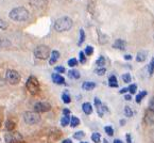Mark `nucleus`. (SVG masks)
I'll return each mask as SVG.
<instances>
[{"instance_id":"f257e3e1","label":"nucleus","mask_w":154,"mask_h":143,"mask_svg":"<svg viewBox=\"0 0 154 143\" xmlns=\"http://www.w3.org/2000/svg\"><path fill=\"white\" fill-rule=\"evenodd\" d=\"M73 25V21L70 17H61L58 18L54 23V29L58 32H64V31H68L69 29H71V27Z\"/></svg>"},{"instance_id":"f03ea898","label":"nucleus","mask_w":154,"mask_h":143,"mask_svg":"<svg viewBox=\"0 0 154 143\" xmlns=\"http://www.w3.org/2000/svg\"><path fill=\"white\" fill-rule=\"evenodd\" d=\"M10 18L15 21H25L29 18V11L24 6H18L10 12Z\"/></svg>"},{"instance_id":"7ed1b4c3","label":"nucleus","mask_w":154,"mask_h":143,"mask_svg":"<svg viewBox=\"0 0 154 143\" xmlns=\"http://www.w3.org/2000/svg\"><path fill=\"white\" fill-rule=\"evenodd\" d=\"M26 88L28 89V91H29L32 95L38 94L40 87H39V82L37 80V78H35L34 76H30L26 82Z\"/></svg>"},{"instance_id":"20e7f679","label":"nucleus","mask_w":154,"mask_h":143,"mask_svg":"<svg viewBox=\"0 0 154 143\" xmlns=\"http://www.w3.org/2000/svg\"><path fill=\"white\" fill-rule=\"evenodd\" d=\"M20 80H21V76H20V74L17 70H15V69H8L6 70L5 81L8 83H10L12 85H15V84L19 83Z\"/></svg>"},{"instance_id":"39448f33","label":"nucleus","mask_w":154,"mask_h":143,"mask_svg":"<svg viewBox=\"0 0 154 143\" xmlns=\"http://www.w3.org/2000/svg\"><path fill=\"white\" fill-rule=\"evenodd\" d=\"M34 56H35L37 59L45 60L50 56V48L47 45H39L35 48V50H34Z\"/></svg>"},{"instance_id":"423d86ee","label":"nucleus","mask_w":154,"mask_h":143,"mask_svg":"<svg viewBox=\"0 0 154 143\" xmlns=\"http://www.w3.org/2000/svg\"><path fill=\"white\" fill-rule=\"evenodd\" d=\"M24 121L28 125H35L40 122V117L36 112H30L28 111L24 114Z\"/></svg>"},{"instance_id":"0eeeda50","label":"nucleus","mask_w":154,"mask_h":143,"mask_svg":"<svg viewBox=\"0 0 154 143\" xmlns=\"http://www.w3.org/2000/svg\"><path fill=\"white\" fill-rule=\"evenodd\" d=\"M5 143H20L24 141V137L19 132H9L4 135Z\"/></svg>"},{"instance_id":"6e6552de","label":"nucleus","mask_w":154,"mask_h":143,"mask_svg":"<svg viewBox=\"0 0 154 143\" xmlns=\"http://www.w3.org/2000/svg\"><path fill=\"white\" fill-rule=\"evenodd\" d=\"M51 110V105L47 102H38L34 105V111L36 113L39 112H47Z\"/></svg>"},{"instance_id":"1a4fd4ad","label":"nucleus","mask_w":154,"mask_h":143,"mask_svg":"<svg viewBox=\"0 0 154 143\" xmlns=\"http://www.w3.org/2000/svg\"><path fill=\"white\" fill-rule=\"evenodd\" d=\"M144 122L147 125H153L154 124V110L149 108L148 110H146L145 117H144Z\"/></svg>"},{"instance_id":"9d476101","label":"nucleus","mask_w":154,"mask_h":143,"mask_svg":"<svg viewBox=\"0 0 154 143\" xmlns=\"http://www.w3.org/2000/svg\"><path fill=\"white\" fill-rule=\"evenodd\" d=\"M48 4V0H30V5L35 9H45Z\"/></svg>"},{"instance_id":"9b49d317","label":"nucleus","mask_w":154,"mask_h":143,"mask_svg":"<svg viewBox=\"0 0 154 143\" xmlns=\"http://www.w3.org/2000/svg\"><path fill=\"white\" fill-rule=\"evenodd\" d=\"M51 78H52V80L54 83H57V84H65V78L61 76L60 74L58 73H54L51 75Z\"/></svg>"},{"instance_id":"f8f14e48","label":"nucleus","mask_w":154,"mask_h":143,"mask_svg":"<svg viewBox=\"0 0 154 143\" xmlns=\"http://www.w3.org/2000/svg\"><path fill=\"white\" fill-rule=\"evenodd\" d=\"M125 46H127V43H125V41H123V40H121V39L116 40L115 43L113 44V48L120 49V50H124Z\"/></svg>"},{"instance_id":"ddd939ff","label":"nucleus","mask_w":154,"mask_h":143,"mask_svg":"<svg viewBox=\"0 0 154 143\" xmlns=\"http://www.w3.org/2000/svg\"><path fill=\"white\" fill-rule=\"evenodd\" d=\"M82 110H83V112L85 113V114H87V115H89V114H92L93 113V106H92V104L90 103H84L83 105H82Z\"/></svg>"},{"instance_id":"4468645a","label":"nucleus","mask_w":154,"mask_h":143,"mask_svg":"<svg viewBox=\"0 0 154 143\" xmlns=\"http://www.w3.org/2000/svg\"><path fill=\"white\" fill-rule=\"evenodd\" d=\"M95 88H96V83L94 81H85V82H83V84H82V89L85 90V91L94 90Z\"/></svg>"},{"instance_id":"2eb2a0df","label":"nucleus","mask_w":154,"mask_h":143,"mask_svg":"<svg viewBox=\"0 0 154 143\" xmlns=\"http://www.w3.org/2000/svg\"><path fill=\"white\" fill-rule=\"evenodd\" d=\"M59 58H60V52L59 51H57V50H53L52 52H51V56H50V60H49V64H54L55 62H57L58 60H59Z\"/></svg>"},{"instance_id":"dca6fc26","label":"nucleus","mask_w":154,"mask_h":143,"mask_svg":"<svg viewBox=\"0 0 154 143\" xmlns=\"http://www.w3.org/2000/svg\"><path fill=\"white\" fill-rule=\"evenodd\" d=\"M11 45V42L6 39V38H4V37H2V35H0V48H5V47H9Z\"/></svg>"},{"instance_id":"f3484780","label":"nucleus","mask_w":154,"mask_h":143,"mask_svg":"<svg viewBox=\"0 0 154 143\" xmlns=\"http://www.w3.org/2000/svg\"><path fill=\"white\" fill-rule=\"evenodd\" d=\"M108 84L111 88H118V81H117V78L115 75H112L108 78Z\"/></svg>"},{"instance_id":"a211bd4d","label":"nucleus","mask_w":154,"mask_h":143,"mask_svg":"<svg viewBox=\"0 0 154 143\" xmlns=\"http://www.w3.org/2000/svg\"><path fill=\"white\" fill-rule=\"evenodd\" d=\"M80 73L76 69H70L68 72V77L71 78V79H79L80 78Z\"/></svg>"},{"instance_id":"6ab92c4d","label":"nucleus","mask_w":154,"mask_h":143,"mask_svg":"<svg viewBox=\"0 0 154 143\" xmlns=\"http://www.w3.org/2000/svg\"><path fill=\"white\" fill-rule=\"evenodd\" d=\"M98 35H99V44L104 45V44H106V43L108 42V38H107V35L102 34L100 31H98Z\"/></svg>"},{"instance_id":"aec40b11","label":"nucleus","mask_w":154,"mask_h":143,"mask_svg":"<svg viewBox=\"0 0 154 143\" xmlns=\"http://www.w3.org/2000/svg\"><path fill=\"white\" fill-rule=\"evenodd\" d=\"M147 59V52L146 51H139L136 56V61L137 62H144Z\"/></svg>"},{"instance_id":"412c9836","label":"nucleus","mask_w":154,"mask_h":143,"mask_svg":"<svg viewBox=\"0 0 154 143\" xmlns=\"http://www.w3.org/2000/svg\"><path fill=\"white\" fill-rule=\"evenodd\" d=\"M70 120H71V118H69V115H64L61 119V125L63 127H66L67 125H69V123H70Z\"/></svg>"},{"instance_id":"4be33fe9","label":"nucleus","mask_w":154,"mask_h":143,"mask_svg":"<svg viewBox=\"0 0 154 143\" xmlns=\"http://www.w3.org/2000/svg\"><path fill=\"white\" fill-rule=\"evenodd\" d=\"M96 64L98 65V67H103L104 65H105V58H104L103 56H100L99 58L97 59Z\"/></svg>"},{"instance_id":"5701e85b","label":"nucleus","mask_w":154,"mask_h":143,"mask_svg":"<svg viewBox=\"0 0 154 143\" xmlns=\"http://www.w3.org/2000/svg\"><path fill=\"white\" fill-rule=\"evenodd\" d=\"M14 127H15V123L13 122V121H11V120H8L5 122V129L6 130H13L14 129Z\"/></svg>"},{"instance_id":"b1692460","label":"nucleus","mask_w":154,"mask_h":143,"mask_svg":"<svg viewBox=\"0 0 154 143\" xmlns=\"http://www.w3.org/2000/svg\"><path fill=\"white\" fill-rule=\"evenodd\" d=\"M146 95H147V91H141L140 93H139V94H137V95H136V98H135V99H136V103H137V104H140L141 101H142V98H144Z\"/></svg>"},{"instance_id":"393cba45","label":"nucleus","mask_w":154,"mask_h":143,"mask_svg":"<svg viewBox=\"0 0 154 143\" xmlns=\"http://www.w3.org/2000/svg\"><path fill=\"white\" fill-rule=\"evenodd\" d=\"M80 125V120L79 118L76 117H71V120H70V126L73 128V127H76Z\"/></svg>"},{"instance_id":"a878e982","label":"nucleus","mask_w":154,"mask_h":143,"mask_svg":"<svg viewBox=\"0 0 154 143\" xmlns=\"http://www.w3.org/2000/svg\"><path fill=\"white\" fill-rule=\"evenodd\" d=\"M124 115L127 118H132L133 117V110L131 109V107L129 106H124Z\"/></svg>"},{"instance_id":"bb28decb","label":"nucleus","mask_w":154,"mask_h":143,"mask_svg":"<svg viewBox=\"0 0 154 143\" xmlns=\"http://www.w3.org/2000/svg\"><path fill=\"white\" fill-rule=\"evenodd\" d=\"M92 140H93V142H95V143H99L100 140H101V135H100L99 132H94V133L92 135Z\"/></svg>"},{"instance_id":"cd10ccee","label":"nucleus","mask_w":154,"mask_h":143,"mask_svg":"<svg viewBox=\"0 0 154 143\" xmlns=\"http://www.w3.org/2000/svg\"><path fill=\"white\" fill-rule=\"evenodd\" d=\"M84 137H85V133H84V131L80 130V131H76L73 133V138L76 139V140H82Z\"/></svg>"},{"instance_id":"c85d7f7f","label":"nucleus","mask_w":154,"mask_h":143,"mask_svg":"<svg viewBox=\"0 0 154 143\" xmlns=\"http://www.w3.org/2000/svg\"><path fill=\"white\" fill-rule=\"evenodd\" d=\"M84 41H85V32H84L83 29H80V39H79V42H78V45L81 46Z\"/></svg>"},{"instance_id":"c756f323","label":"nucleus","mask_w":154,"mask_h":143,"mask_svg":"<svg viewBox=\"0 0 154 143\" xmlns=\"http://www.w3.org/2000/svg\"><path fill=\"white\" fill-rule=\"evenodd\" d=\"M148 72H149V75L150 77L154 74V58L151 59V62L149 63V66H148Z\"/></svg>"},{"instance_id":"7c9ffc66","label":"nucleus","mask_w":154,"mask_h":143,"mask_svg":"<svg viewBox=\"0 0 154 143\" xmlns=\"http://www.w3.org/2000/svg\"><path fill=\"white\" fill-rule=\"evenodd\" d=\"M121 78H122V80H123L124 83H130V82L132 81V77H131V75H130L129 73L123 74V75L121 76Z\"/></svg>"},{"instance_id":"2f4dec72","label":"nucleus","mask_w":154,"mask_h":143,"mask_svg":"<svg viewBox=\"0 0 154 143\" xmlns=\"http://www.w3.org/2000/svg\"><path fill=\"white\" fill-rule=\"evenodd\" d=\"M104 131H105L109 137H112V136L114 135V129H113V127L109 126V125H106L105 127H104Z\"/></svg>"},{"instance_id":"473e14b6","label":"nucleus","mask_w":154,"mask_h":143,"mask_svg":"<svg viewBox=\"0 0 154 143\" xmlns=\"http://www.w3.org/2000/svg\"><path fill=\"white\" fill-rule=\"evenodd\" d=\"M62 99H63V102H64L65 104H69V103L71 102L70 96H69L66 92H65V93H63V95H62Z\"/></svg>"},{"instance_id":"72a5a7b5","label":"nucleus","mask_w":154,"mask_h":143,"mask_svg":"<svg viewBox=\"0 0 154 143\" xmlns=\"http://www.w3.org/2000/svg\"><path fill=\"white\" fill-rule=\"evenodd\" d=\"M128 89H129V92H130V94H131V95H132V94H135L136 91H137V85H136L135 83H133V84L130 85Z\"/></svg>"},{"instance_id":"f704fd0d","label":"nucleus","mask_w":154,"mask_h":143,"mask_svg":"<svg viewBox=\"0 0 154 143\" xmlns=\"http://www.w3.org/2000/svg\"><path fill=\"white\" fill-rule=\"evenodd\" d=\"M68 65L70 67H74L75 65H78V60L75 58H72V59H69L68 60Z\"/></svg>"},{"instance_id":"c9c22d12","label":"nucleus","mask_w":154,"mask_h":143,"mask_svg":"<svg viewBox=\"0 0 154 143\" xmlns=\"http://www.w3.org/2000/svg\"><path fill=\"white\" fill-rule=\"evenodd\" d=\"M79 60H80V62L82 64L86 62V57H85V52H84V51H80V53H79Z\"/></svg>"},{"instance_id":"e433bc0d","label":"nucleus","mask_w":154,"mask_h":143,"mask_svg":"<svg viewBox=\"0 0 154 143\" xmlns=\"http://www.w3.org/2000/svg\"><path fill=\"white\" fill-rule=\"evenodd\" d=\"M96 73H97V75H99V76H103L104 74L106 73V68L105 67H99L98 69H96Z\"/></svg>"},{"instance_id":"4c0bfd02","label":"nucleus","mask_w":154,"mask_h":143,"mask_svg":"<svg viewBox=\"0 0 154 143\" xmlns=\"http://www.w3.org/2000/svg\"><path fill=\"white\" fill-rule=\"evenodd\" d=\"M93 53H94V47L88 45V46L85 48V55H86V56H90V55H93Z\"/></svg>"},{"instance_id":"58836bf2","label":"nucleus","mask_w":154,"mask_h":143,"mask_svg":"<svg viewBox=\"0 0 154 143\" xmlns=\"http://www.w3.org/2000/svg\"><path fill=\"white\" fill-rule=\"evenodd\" d=\"M6 28H8V23H6L5 20H3V19L0 18V29L4 30V29H6Z\"/></svg>"},{"instance_id":"ea45409f","label":"nucleus","mask_w":154,"mask_h":143,"mask_svg":"<svg viewBox=\"0 0 154 143\" xmlns=\"http://www.w3.org/2000/svg\"><path fill=\"white\" fill-rule=\"evenodd\" d=\"M94 101H95V106L97 107V108H99V107H101V106H102V103H101V101H100V99L98 98V97H95V99H94Z\"/></svg>"},{"instance_id":"a19ab883","label":"nucleus","mask_w":154,"mask_h":143,"mask_svg":"<svg viewBox=\"0 0 154 143\" xmlns=\"http://www.w3.org/2000/svg\"><path fill=\"white\" fill-rule=\"evenodd\" d=\"M65 67L64 66H55V72L58 73H65Z\"/></svg>"},{"instance_id":"79ce46f5","label":"nucleus","mask_w":154,"mask_h":143,"mask_svg":"<svg viewBox=\"0 0 154 143\" xmlns=\"http://www.w3.org/2000/svg\"><path fill=\"white\" fill-rule=\"evenodd\" d=\"M97 112H98V114H99V117H100V118H102V117H103L104 111H103V109H102V106H101V107H99V108H97Z\"/></svg>"},{"instance_id":"37998d69","label":"nucleus","mask_w":154,"mask_h":143,"mask_svg":"<svg viewBox=\"0 0 154 143\" xmlns=\"http://www.w3.org/2000/svg\"><path fill=\"white\" fill-rule=\"evenodd\" d=\"M149 108H151V109L154 110V97H152V98L150 99V102H149Z\"/></svg>"},{"instance_id":"c03bdc74","label":"nucleus","mask_w":154,"mask_h":143,"mask_svg":"<svg viewBox=\"0 0 154 143\" xmlns=\"http://www.w3.org/2000/svg\"><path fill=\"white\" fill-rule=\"evenodd\" d=\"M63 114H64V115H70V110L67 108H64L63 109Z\"/></svg>"},{"instance_id":"a18cd8bd","label":"nucleus","mask_w":154,"mask_h":143,"mask_svg":"<svg viewBox=\"0 0 154 143\" xmlns=\"http://www.w3.org/2000/svg\"><path fill=\"white\" fill-rule=\"evenodd\" d=\"M124 99H125V101H131V99H132V95L131 94H124Z\"/></svg>"},{"instance_id":"49530a36","label":"nucleus","mask_w":154,"mask_h":143,"mask_svg":"<svg viewBox=\"0 0 154 143\" xmlns=\"http://www.w3.org/2000/svg\"><path fill=\"white\" fill-rule=\"evenodd\" d=\"M128 91H129L128 88H123V89H121L120 91H119V93H120V94H125V93H127Z\"/></svg>"},{"instance_id":"de8ad7c7","label":"nucleus","mask_w":154,"mask_h":143,"mask_svg":"<svg viewBox=\"0 0 154 143\" xmlns=\"http://www.w3.org/2000/svg\"><path fill=\"white\" fill-rule=\"evenodd\" d=\"M125 137H127V142L128 143H132V138H131V135L130 133H127Z\"/></svg>"},{"instance_id":"09e8293b","label":"nucleus","mask_w":154,"mask_h":143,"mask_svg":"<svg viewBox=\"0 0 154 143\" xmlns=\"http://www.w3.org/2000/svg\"><path fill=\"white\" fill-rule=\"evenodd\" d=\"M4 84H5V81H4V79H3V78H2L1 76H0V87H3Z\"/></svg>"},{"instance_id":"8fccbe9b","label":"nucleus","mask_w":154,"mask_h":143,"mask_svg":"<svg viewBox=\"0 0 154 143\" xmlns=\"http://www.w3.org/2000/svg\"><path fill=\"white\" fill-rule=\"evenodd\" d=\"M132 56L131 55H124V60H131Z\"/></svg>"},{"instance_id":"3c124183","label":"nucleus","mask_w":154,"mask_h":143,"mask_svg":"<svg viewBox=\"0 0 154 143\" xmlns=\"http://www.w3.org/2000/svg\"><path fill=\"white\" fill-rule=\"evenodd\" d=\"M62 143H73V142H72V141H71L70 139H65V140L63 141Z\"/></svg>"},{"instance_id":"603ef678","label":"nucleus","mask_w":154,"mask_h":143,"mask_svg":"<svg viewBox=\"0 0 154 143\" xmlns=\"http://www.w3.org/2000/svg\"><path fill=\"white\" fill-rule=\"evenodd\" d=\"M114 143H123V142H122L120 139H115V140H114Z\"/></svg>"},{"instance_id":"864d4df0","label":"nucleus","mask_w":154,"mask_h":143,"mask_svg":"<svg viewBox=\"0 0 154 143\" xmlns=\"http://www.w3.org/2000/svg\"><path fill=\"white\" fill-rule=\"evenodd\" d=\"M120 125H121V126H124V125H125V120H120Z\"/></svg>"},{"instance_id":"5fc2aeb1","label":"nucleus","mask_w":154,"mask_h":143,"mask_svg":"<svg viewBox=\"0 0 154 143\" xmlns=\"http://www.w3.org/2000/svg\"><path fill=\"white\" fill-rule=\"evenodd\" d=\"M103 142H104V143H107V140H105V139H104V140H103Z\"/></svg>"},{"instance_id":"6e6d98bb","label":"nucleus","mask_w":154,"mask_h":143,"mask_svg":"<svg viewBox=\"0 0 154 143\" xmlns=\"http://www.w3.org/2000/svg\"><path fill=\"white\" fill-rule=\"evenodd\" d=\"M80 143H88V142H80Z\"/></svg>"},{"instance_id":"4d7b16f0","label":"nucleus","mask_w":154,"mask_h":143,"mask_svg":"<svg viewBox=\"0 0 154 143\" xmlns=\"http://www.w3.org/2000/svg\"><path fill=\"white\" fill-rule=\"evenodd\" d=\"M0 140H1V139H0Z\"/></svg>"}]
</instances>
